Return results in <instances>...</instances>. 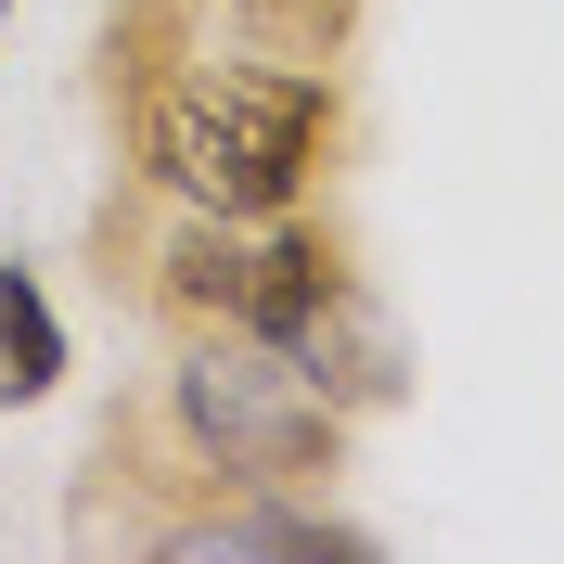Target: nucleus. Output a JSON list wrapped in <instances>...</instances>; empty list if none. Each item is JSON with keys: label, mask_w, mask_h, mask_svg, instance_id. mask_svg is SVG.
Wrapping results in <instances>:
<instances>
[{"label": "nucleus", "mask_w": 564, "mask_h": 564, "mask_svg": "<svg viewBox=\"0 0 564 564\" xmlns=\"http://www.w3.org/2000/svg\"><path fill=\"white\" fill-rule=\"evenodd\" d=\"M52 372H65V321H52V295L26 270H0V386L52 398Z\"/></svg>", "instance_id": "nucleus-5"}, {"label": "nucleus", "mask_w": 564, "mask_h": 564, "mask_svg": "<svg viewBox=\"0 0 564 564\" xmlns=\"http://www.w3.org/2000/svg\"><path fill=\"white\" fill-rule=\"evenodd\" d=\"M180 564H321V552H372L359 527H334V513H282V500H257V513H206V527L167 539Z\"/></svg>", "instance_id": "nucleus-4"}, {"label": "nucleus", "mask_w": 564, "mask_h": 564, "mask_svg": "<svg viewBox=\"0 0 564 564\" xmlns=\"http://www.w3.org/2000/svg\"><path fill=\"white\" fill-rule=\"evenodd\" d=\"M180 423H193V449L231 475V488H295V475H321L334 462V386H321L295 347H270V334H231L218 321V347L180 359Z\"/></svg>", "instance_id": "nucleus-2"}, {"label": "nucleus", "mask_w": 564, "mask_h": 564, "mask_svg": "<svg viewBox=\"0 0 564 564\" xmlns=\"http://www.w3.org/2000/svg\"><path fill=\"white\" fill-rule=\"evenodd\" d=\"M0 13H13V0H0Z\"/></svg>", "instance_id": "nucleus-6"}, {"label": "nucleus", "mask_w": 564, "mask_h": 564, "mask_svg": "<svg viewBox=\"0 0 564 564\" xmlns=\"http://www.w3.org/2000/svg\"><path fill=\"white\" fill-rule=\"evenodd\" d=\"M334 141V104L321 77H282V65H206V77H167L141 104V154L167 193H193L206 218H270L295 206V180L321 167Z\"/></svg>", "instance_id": "nucleus-1"}, {"label": "nucleus", "mask_w": 564, "mask_h": 564, "mask_svg": "<svg viewBox=\"0 0 564 564\" xmlns=\"http://www.w3.org/2000/svg\"><path fill=\"white\" fill-rule=\"evenodd\" d=\"M167 295L206 308V321H231V334H270V347H308L321 308H347L321 231H231V218H206V231L167 245Z\"/></svg>", "instance_id": "nucleus-3"}]
</instances>
